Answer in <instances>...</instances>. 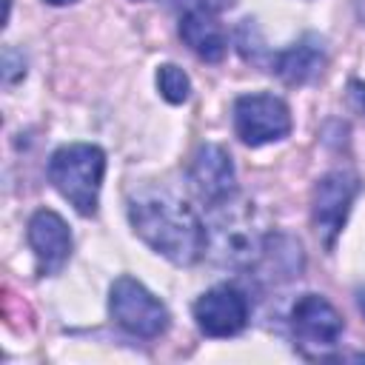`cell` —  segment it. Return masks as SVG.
Listing matches in <instances>:
<instances>
[{
	"label": "cell",
	"instance_id": "17",
	"mask_svg": "<svg viewBox=\"0 0 365 365\" xmlns=\"http://www.w3.org/2000/svg\"><path fill=\"white\" fill-rule=\"evenodd\" d=\"M356 308H359V314L365 317V288H356Z\"/></svg>",
	"mask_w": 365,
	"mask_h": 365
},
{
	"label": "cell",
	"instance_id": "4",
	"mask_svg": "<svg viewBox=\"0 0 365 365\" xmlns=\"http://www.w3.org/2000/svg\"><path fill=\"white\" fill-rule=\"evenodd\" d=\"M108 314L123 331H128L131 336H143V339H154L165 334L171 322L168 308L134 277L114 279L108 291Z\"/></svg>",
	"mask_w": 365,
	"mask_h": 365
},
{
	"label": "cell",
	"instance_id": "11",
	"mask_svg": "<svg viewBox=\"0 0 365 365\" xmlns=\"http://www.w3.org/2000/svg\"><path fill=\"white\" fill-rule=\"evenodd\" d=\"M180 37L205 63H220L228 51L225 29L214 17V11L205 6H194L180 17Z\"/></svg>",
	"mask_w": 365,
	"mask_h": 365
},
{
	"label": "cell",
	"instance_id": "7",
	"mask_svg": "<svg viewBox=\"0 0 365 365\" xmlns=\"http://www.w3.org/2000/svg\"><path fill=\"white\" fill-rule=\"evenodd\" d=\"M248 297L237 288V285H214L208 288L197 302H194V319L197 328L205 336L222 339V336H234L248 325Z\"/></svg>",
	"mask_w": 365,
	"mask_h": 365
},
{
	"label": "cell",
	"instance_id": "14",
	"mask_svg": "<svg viewBox=\"0 0 365 365\" xmlns=\"http://www.w3.org/2000/svg\"><path fill=\"white\" fill-rule=\"evenodd\" d=\"M157 88H160L163 100L171 103V106H180V103H185L191 97V80L174 63H163L157 68Z\"/></svg>",
	"mask_w": 365,
	"mask_h": 365
},
{
	"label": "cell",
	"instance_id": "1",
	"mask_svg": "<svg viewBox=\"0 0 365 365\" xmlns=\"http://www.w3.org/2000/svg\"><path fill=\"white\" fill-rule=\"evenodd\" d=\"M134 234L174 265H194L205 254L200 214L168 188H143L128 202Z\"/></svg>",
	"mask_w": 365,
	"mask_h": 365
},
{
	"label": "cell",
	"instance_id": "12",
	"mask_svg": "<svg viewBox=\"0 0 365 365\" xmlns=\"http://www.w3.org/2000/svg\"><path fill=\"white\" fill-rule=\"evenodd\" d=\"M325 68V48L317 37H302L288 48L277 51L271 60V71L288 86H305L319 77Z\"/></svg>",
	"mask_w": 365,
	"mask_h": 365
},
{
	"label": "cell",
	"instance_id": "19",
	"mask_svg": "<svg viewBox=\"0 0 365 365\" xmlns=\"http://www.w3.org/2000/svg\"><path fill=\"white\" fill-rule=\"evenodd\" d=\"M9 6H11V0H6V14H9Z\"/></svg>",
	"mask_w": 365,
	"mask_h": 365
},
{
	"label": "cell",
	"instance_id": "2",
	"mask_svg": "<svg viewBox=\"0 0 365 365\" xmlns=\"http://www.w3.org/2000/svg\"><path fill=\"white\" fill-rule=\"evenodd\" d=\"M265 237L257 225L254 208L242 200L228 197L220 205H211V220L205 225V251L228 268H257Z\"/></svg>",
	"mask_w": 365,
	"mask_h": 365
},
{
	"label": "cell",
	"instance_id": "15",
	"mask_svg": "<svg viewBox=\"0 0 365 365\" xmlns=\"http://www.w3.org/2000/svg\"><path fill=\"white\" fill-rule=\"evenodd\" d=\"M348 103L359 117H365V80H351L348 83Z\"/></svg>",
	"mask_w": 365,
	"mask_h": 365
},
{
	"label": "cell",
	"instance_id": "10",
	"mask_svg": "<svg viewBox=\"0 0 365 365\" xmlns=\"http://www.w3.org/2000/svg\"><path fill=\"white\" fill-rule=\"evenodd\" d=\"M291 328L302 345L334 348L345 331L339 311L319 294H302L291 308Z\"/></svg>",
	"mask_w": 365,
	"mask_h": 365
},
{
	"label": "cell",
	"instance_id": "18",
	"mask_svg": "<svg viewBox=\"0 0 365 365\" xmlns=\"http://www.w3.org/2000/svg\"><path fill=\"white\" fill-rule=\"evenodd\" d=\"M48 6H71V3H77V0H46Z\"/></svg>",
	"mask_w": 365,
	"mask_h": 365
},
{
	"label": "cell",
	"instance_id": "6",
	"mask_svg": "<svg viewBox=\"0 0 365 365\" xmlns=\"http://www.w3.org/2000/svg\"><path fill=\"white\" fill-rule=\"evenodd\" d=\"M356 191H359V180L351 171H328L314 185L311 222H314V231H317L319 242L328 251H334L336 237L345 228V220H348V211L354 205Z\"/></svg>",
	"mask_w": 365,
	"mask_h": 365
},
{
	"label": "cell",
	"instance_id": "13",
	"mask_svg": "<svg viewBox=\"0 0 365 365\" xmlns=\"http://www.w3.org/2000/svg\"><path fill=\"white\" fill-rule=\"evenodd\" d=\"M268 265L274 274L271 277H277V274H282V277H299V268H302V248H299V242H294V240H288V237H282V234H268L265 237V248H262V257H259V262L257 265Z\"/></svg>",
	"mask_w": 365,
	"mask_h": 365
},
{
	"label": "cell",
	"instance_id": "8",
	"mask_svg": "<svg viewBox=\"0 0 365 365\" xmlns=\"http://www.w3.org/2000/svg\"><path fill=\"white\" fill-rule=\"evenodd\" d=\"M188 182L208 208L225 202L237 191V171H234L231 154L214 143L200 145L188 168Z\"/></svg>",
	"mask_w": 365,
	"mask_h": 365
},
{
	"label": "cell",
	"instance_id": "3",
	"mask_svg": "<svg viewBox=\"0 0 365 365\" xmlns=\"http://www.w3.org/2000/svg\"><path fill=\"white\" fill-rule=\"evenodd\" d=\"M103 174H106V154L100 145L91 143L60 145L48 160V182L83 217L97 214Z\"/></svg>",
	"mask_w": 365,
	"mask_h": 365
},
{
	"label": "cell",
	"instance_id": "9",
	"mask_svg": "<svg viewBox=\"0 0 365 365\" xmlns=\"http://www.w3.org/2000/svg\"><path fill=\"white\" fill-rule=\"evenodd\" d=\"M26 237H29V248L34 254L40 277H51L68 262V257H71V231H68V225L60 214H54L48 208L34 211L31 220H29Z\"/></svg>",
	"mask_w": 365,
	"mask_h": 365
},
{
	"label": "cell",
	"instance_id": "5",
	"mask_svg": "<svg viewBox=\"0 0 365 365\" xmlns=\"http://www.w3.org/2000/svg\"><path fill=\"white\" fill-rule=\"evenodd\" d=\"M234 131L251 148L285 140L291 131V111L277 94H242L234 100Z\"/></svg>",
	"mask_w": 365,
	"mask_h": 365
},
{
	"label": "cell",
	"instance_id": "16",
	"mask_svg": "<svg viewBox=\"0 0 365 365\" xmlns=\"http://www.w3.org/2000/svg\"><path fill=\"white\" fill-rule=\"evenodd\" d=\"M237 0H202V6L205 9H211V11H222V9H231Z\"/></svg>",
	"mask_w": 365,
	"mask_h": 365
}]
</instances>
